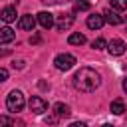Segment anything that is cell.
<instances>
[{"mask_svg":"<svg viewBox=\"0 0 127 127\" xmlns=\"http://www.w3.org/2000/svg\"><path fill=\"white\" fill-rule=\"evenodd\" d=\"M91 8V4L87 2V0H75V4H73V10L75 12H85V10H89Z\"/></svg>","mask_w":127,"mask_h":127,"instance_id":"16","label":"cell"},{"mask_svg":"<svg viewBox=\"0 0 127 127\" xmlns=\"http://www.w3.org/2000/svg\"><path fill=\"white\" fill-rule=\"evenodd\" d=\"M38 42H40V36H32L30 38V44H38Z\"/></svg>","mask_w":127,"mask_h":127,"instance_id":"23","label":"cell"},{"mask_svg":"<svg viewBox=\"0 0 127 127\" xmlns=\"http://www.w3.org/2000/svg\"><path fill=\"white\" fill-rule=\"evenodd\" d=\"M54 113H56L58 117H69V113H71V111H69V105H65V103H62V101H60V103H56V105H54Z\"/></svg>","mask_w":127,"mask_h":127,"instance_id":"13","label":"cell"},{"mask_svg":"<svg viewBox=\"0 0 127 127\" xmlns=\"http://www.w3.org/2000/svg\"><path fill=\"white\" fill-rule=\"evenodd\" d=\"M91 48H93V50H105V48H107V40H105V38H97V40L91 42Z\"/></svg>","mask_w":127,"mask_h":127,"instance_id":"17","label":"cell"},{"mask_svg":"<svg viewBox=\"0 0 127 127\" xmlns=\"http://www.w3.org/2000/svg\"><path fill=\"white\" fill-rule=\"evenodd\" d=\"M123 89H125V93H127V77L123 79Z\"/></svg>","mask_w":127,"mask_h":127,"instance_id":"25","label":"cell"},{"mask_svg":"<svg viewBox=\"0 0 127 127\" xmlns=\"http://www.w3.org/2000/svg\"><path fill=\"white\" fill-rule=\"evenodd\" d=\"M14 38H16V32L12 30V28H0V46H4V44H10V42H14Z\"/></svg>","mask_w":127,"mask_h":127,"instance_id":"11","label":"cell"},{"mask_svg":"<svg viewBox=\"0 0 127 127\" xmlns=\"http://www.w3.org/2000/svg\"><path fill=\"white\" fill-rule=\"evenodd\" d=\"M67 42H69L71 46H83L87 40H85V36H83V34H77V32H75V34H71V36L67 38Z\"/></svg>","mask_w":127,"mask_h":127,"instance_id":"15","label":"cell"},{"mask_svg":"<svg viewBox=\"0 0 127 127\" xmlns=\"http://www.w3.org/2000/svg\"><path fill=\"white\" fill-rule=\"evenodd\" d=\"M16 8L14 6H6V8H2V12H0V20L2 22H6V24H12L14 20H16Z\"/></svg>","mask_w":127,"mask_h":127,"instance_id":"8","label":"cell"},{"mask_svg":"<svg viewBox=\"0 0 127 127\" xmlns=\"http://www.w3.org/2000/svg\"><path fill=\"white\" fill-rule=\"evenodd\" d=\"M12 65H14V67H24V62H22V60H18V62H14Z\"/></svg>","mask_w":127,"mask_h":127,"instance_id":"24","label":"cell"},{"mask_svg":"<svg viewBox=\"0 0 127 127\" xmlns=\"http://www.w3.org/2000/svg\"><path fill=\"white\" fill-rule=\"evenodd\" d=\"M87 28L89 30H99L103 24H105V20H103V16L101 14H91V16H87Z\"/></svg>","mask_w":127,"mask_h":127,"instance_id":"9","label":"cell"},{"mask_svg":"<svg viewBox=\"0 0 127 127\" xmlns=\"http://www.w3.org/2000/svg\"><path fill=\"white\" fill-rule=\"evenodd\" d=\"M58 121V115H50V117H46V123H50V125H54Z\"/></svg>","mask_w":127,"mask_h":127,"instance_id":"21","label":"cell"},{"mask_svg":"<svg viewBox=\"0 0 127 127\" xmlns=\"http://www.w3.org/2000/svg\"><path fill=\"white\" fill-rule=\"evenodd\" d=\"M73 85L83 93H91L101 85V75L91 67H79L73 75Z\"/></svg>","mask_w":127,"mask_h":127,"instance_id":"1","label":"cell"},{"mask_svg":"<svg viewBox=\"0 0 127 127\" xmlns=\"http://www.w3.org/2000/svg\"><path fill=\"white\" fill-rule=\"evenodd\" d=\"M73 22H75V16H73L71 12H67V14H62V16H58L56 28H58L60 32H65V30H69V28L73 26Z\"/></svg>","mask_w":127,"mask_h":127,"instance_id":"5","label":"cell"},{"mask_svg":"<svg viewBox=\"0 0 127 127\" xmlns=\"http://www.w3.org/2000/svg\"><path fill=\"white\" fill-rule=\"evenodd\" d=\"M101 127H115V125H109V123H105V125H101Z\"/></svg>","mask_w":127,"mask_h":127,"instance_id":"26","label":"cell"},{"mask_svg":"<svg viewBox=\"0 0 127 127\" xmlns=\"http://www.w3.org/2000/svg\"><path fill=\"white\" fill-rule=\"evenodd\" d=\"M109 109H111V113H113V115H121V113L125 111V105H123V101H121V99H113V101H111V105H109Z\"/></svg>","mask_w":127,"mask_h":127,"instance_id":"14","label":"cell"},{"mask_svg":"<svg viewBox=\"0 0 127 127\" xmlns=\"http://www.w3.org/2000/svg\"><path fill=\"white\" fill-rule=\"evenodd\" d=\"M28 105H30V111H32V113H36V115H42V113H46V111H48V103H46L42 97H38V95L30 97Z\"/></svg>","mask_w":127,"mask_h":127,"instance_id":"4","label":"cell"},{"mask_svg":"<svg viewBox=\"0 0 127 127\" xmlns=\"http://www.w3.org/2000/svg\"><path fill=\"white\" fill-rule=\"evenodd\" d=\"M69 127H87V125H85L83 121H75V123H71Z\"/></svg>","mask_w":127,"mask_h":127,"instance_id":"22","label":"cell"},{"mask_svg":"<svg viewBox=\"0 0 127 127\" xmlns=\"http://www.w3.org/2000/svg\"><path fill=\"white\" fill-rule=\"evenodd\" d=\"M107 50H109V54H111V56H123V54H125V50H127V46H125V42H123V40L113 38V40L107 44Z\"/></svg>","mask_w":127,"mask_h":127,"instance_id":"7","label":"cell"},{"mask_svg":"<svg viewBox=\"0 0 127 127\" xmlns=\"http://www.w3.org/2000/svg\"><path fill=\"white\" fill-rule=\"evenodd\" d=\"M36 22H38V24H40L44 30H50V28L56 24V20H54V14H50V12H46V10L36 14Z\"/></svg>","mask_w":127,"mask_h":127,"instance_id":"6","label":"cell"},{"mask_svg":"<svg viewBox=\"0 0 127 127\" xmlns=\"http://www.w3.org/2000/svg\"><path fill=\"white\" fill-rule=\"evenodd\" d=\"M101 16H103V20H105L107 24H111V26H117V24H121V22H123V18H121L117 12H113V10H105Z\"/></svg>","mask_w":127,"mask_h":127,"instance_id":"12","label":"cell"},{"mask_svg":"<svg viewBox=\"0 0 127 127\" xmlns=\"http://www.w3.org/2000/svg\"><path fill=\"white\" fill-rule=\"evenodd\" d=\"M24 105H26V101H24V93H22L20 89H12V91L8 93V97H6V107H8V111H12V113H20V111L24 109Z\"/></svg>","mask_w":127,"mask_h":127,"instance_id":"2","label":"cell"},{"mask_svg":"<svg viewBox=\"0 0 127 127\" xmlns=\"http://www.w3.org/2000/svg\"><path fill=\"white\" fill-rule=\"evenodd\" d=\"M0 127H14L12 117H8V115H0Z\"/></svg>","mask_w":127,"mask_h":127,"instance_id":"19","label":"cell"},{"mask_svg":"<svg viewBox=\"0 0 127 127\" xmlns=\"http://www.w3.org/2000/svg\"><path fill=\"white\" fill-rule=\"evenodd\" d=\"M18 26L22 28V30H34V26H36V18L32 16V14H24V16H20V20H18Z\"/></svg>","mask_w":127,"mask_h":127,"instance_id":"10","label":"cell"},{"mask_svg":"<svg viewBox=\"0 0 127 127\" xmlns=\"http://www.w3.org/2000/svg\"><path fill=\"white\" fill-rule=\"evenodd\" d=\"M113 10H127V0H111Z\"/></svg>","mask_w":127,"mask_h":127,"instance_id":"18","label":"cell"},{"mask_svg":"<svg viewBox=\"0 0 127 127\" xmlns=\"http://www.w3.org/2000/svg\"><path fill=\"white\" fill-rule=\"evenodd\" d=\"M8 79V69L6 67H0V83H4Z\"/></svg>","mask_w":127,"mask_h":127,"instance_id":"20","label":"cell"},{"mask_svg":"<svg viewBox=\"0 0 127 127\" xmlns=\"http://www.w3.org/2000/svg\"><path fill=\"white\" fill-rule=\"evenodd\" d=\"M75 64H77V60H75V56H71V54H58L56 60H54V65H56L60 71H67V69H71Z\"/></svg>","mask_w":127,"mask_h":127,"instance_id":"3","label":"cell"}]
</instances>
